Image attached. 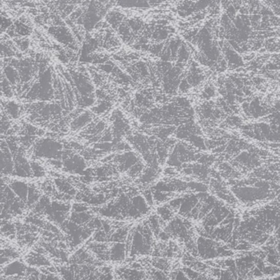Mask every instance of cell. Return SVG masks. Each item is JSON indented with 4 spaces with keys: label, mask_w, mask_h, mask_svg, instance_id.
Returning a JSON list of instances; mask_svg holds the SVG:
<instances>
[{
    "label": "cell",
    "mask_w": 280,
    "mask_h": 280,
    "mask_svg": "<svg viewBox=\"0 0 280 280\" xmlns=\"http://www.w3.org/2000/svg\"><path fill=\"white\" fill-rule=\"evenodd\" d=\"M34 155L46 159L62 158L63 145L52 138L41 139L34 146Z\"/></svg>",
    "instance_id": "cell-1"
},
{
    "label": "cell",
    "mask_w": 280,
    "mask_h": 280,
    "mask_svg": "<svg viewBox=\"0 0 280 280\" xmlns=\"http://www.w3.org/2000/svg\"><path fill=\"white\" fill-rule=\"evenodd\" d=\"M153 244L145 237L140 227L134 228L132 249L130 255H148L152 253Z\"/></svg>",
    "instance_id": "cell-2"
},
{
    "label": "cell",
    "mask_w": 280,
    "mask_h": 280,
    "mask_svg": "<svg viewBox=\"0 0 280 280\" xmlns=\"http://www.w3.org/2000/svg\"><path fill=\"white\" fill-rule=\"evenodd\" d=\"M14 167V157L11 152L6 141L3 138L1 142V168L3 175L13 174Z\"/></svg>",
    "instance_id": "cell-3"
},
{
    "label": "cell",
    "mask_w": 280,
    "mask_h": 280,
    "mask_svg": "<svg viewBox=\"0 0 280 280\" xmlns=\"http://www.w3.org/2000/svg\"><path fill=\"white\" fill-rule=\"evenodd\" d=\"M141 159L137 154L130 151L114 156V161L117 165V170L121 172H128Z\"/></svg>",
    "instance_id": "cell-4"
},
{
    "label": "cell",
    "mask_w": 280,
    "mask_h": 280,
    "mask_svg": "<svg viewBox=\"0 0 280 280\" xmlns=\"http://www.w3.org/2000/svg\"><path fill=\"white\" fill-rule=\"evenodd\" d=\"M27 266L20 261L11 262L6 266H1V277L0 278L9 276H19L22 279H25Z\"/></svg>",
    "instance_id": "cell-5"
},
{
    "label": "cell",
    "mask_w": 280,
    "mask_h": 280,
    "mask_svg": "<svg viewBox=\"0 0 280 280\" xmlns=\"http://www.w3.org/2000/svg\"><path fill=\"white\" fill-rule=\"evenodd\" d=\"M63 168L64 170L70 173H80L84 171L87 168V164L83 157L78 155H72L64 159L63 162Z\"/></svg>",
    "instance_id": "cell-6"
},
{
    "label": "cell",
    "mask_w": 280,
    "mask_h": 280,
    "mask_svg": "<svg viewBox=\"0 0 280 280\" xmlns=\"http://www.w3.org/2000/svg\"><path fill=\"white\" fill-rule=\"evenodd\" d=\"M127 256L125 243H113L109 247V261L123 262Z\"/></svg>",
    "instance_id": "cell-7"
},
{
    "label": "cell",
    "mask_w": 280,
    "mask_h": 280,
    "mask_svg": "<svg viewBox=\"0 0 280 280\" xmlns=\"http://www.w3.org/2000/svg\"><path fill=\"white\" fill-rule=\"evenodd\" d=\"M74 83L81 95H92L94 87L84 75L79 74L75 76Z\"/></svg>",
    "instance_id": "cell-8"
},
{
    "label": "cell",
    "mask_w": 280,
    "mask_h": 280,
    "mask_svg": "<svg viewBox=\"0 0 280 280\" xmlns=\"http://www.w3.org/2000/svg\"><path fill=\"white\" fill-rule=\"evenodd\" d=\"M26 262L30 266L34 267H46L51 266L50 261L44 255V254L38 253L35 251L26 256Z\"/></svg>",
    "instance_id": "cell-9"
},
{
    "label": "cell",
    "mask_w": 280,
    "mask_h": 280,
    "mask_svg": "<svg viewBox=\"0 0 280 280\" xmlns=\"http://www.w3.org/2000/svg\"><path fill=\"white\" fill-rule=\"evenodd\" d=\"M93 118H94V115L91 112L87 111L81 113L80 115L76 116L74 117V119L71 122V129L72 131H77L81 128H84L90 123H92Z\"/></svg>",
    "instance_id": "cell-10"
},
{
    "label": "cell",
    "mask_w": 280,
    "mask_h": 280,
    "mask_svg": "<svg viewBox=\"0 0 280 280\" xmlns=\"http://www.w3.org/2000/svg\"><path fill=\"white\" fill-rule=\"evenodd\" d=\"M116 274L119 275L117 278H126V279H143V278H147L144 271H142L138 269H134V268L118 269Z\"/></svg>",
    "instance_id": "cell-11"
},
{
    "label": "cell",
    "mask_w": 280,
    "mask_h": 280,
    "mask_svg": "<svg viewBox=\"0 0 280 280\" xmlns=\"http://www.w3.org/2000/svg\"><path fill=\"white\" fill-rule=\"evenodd\" d=\"M9 187L12 188L15 194L18 196L23 202H27V196H28V190H29V186L27 185L26 183L23 181H11L9 184Z\"/></svg>",
    "instance_id": "cell-12"
},
{
    "label": "cell",
    "mask_w": 280,
    "mask_h": 280,
    "mask_svg": "<svg viewBox=\"0 0 280 280\" xmlns=\"http://www.w3.org/2000/svg\"><path fill=\"white\" fill-rule=\"evenodd\" d=\"M93 217H94L93 214L91 212H89V210L79 213L72 211L69 221L76 223L79 225H86L91 221Z\"/></svg>",
    "instance_id": "cell-13"
},
{
    "label": "cell",
    "mask_w": 280,
    "mask_h": 280,
    "mask_svg": "<svg viewBox=\"0 0 280 280\" xmlns=\"http://www.w3.org/2000/svg\"><path fill=\"white\" fill-rule=\"evenodd\" d=\"M42 197V192L41 190L34 185V184H30L29 190H28V196H27V206L30 208L34 207L35 204L39 202V199Z\"/></svg>",
    "instance_id": "cell-14"
},
{
    "label": "cell",
    "mask_w": 280,
    "mask_h": 280,
    "mask_svg": "<svg viewBox=\"0 0 280 280\" xmlns=\"http://www.w3.org/2000/svg\"><path fill=\"white\" fill-rule=\"evenodd\" d=\"M131 202L140 211L141 214H143V215L148 214L150 212V206H149L147 201L145 199L144 196H141V195H136V196H133L132 198Z\"/></svg>",
    "instance_id": "cell-15"
},
{
    "label": "cell",
    "mask_w": 280,
    "mask_h": 280,
    "mask_svg": "<svg viewBox=\"0 0 280 280\" xmlns=\"http://www.w3.org/2000/svg\"><path fill=\"white\" fill-rule=\"evenodd\" d=\"M56 188H58V191L62 193L68 194L70 196H75L76 194V190L72 187V184L66 180L60 179L57 178L54 182Z\"/></svg>",
    "instance_id": "cell-16"
},
{
    "label": "cell",
    "mask_w": 280,
    "mask_h": 280,
    "mask_svg": "<svg viewBox=\"0 0 280 280\" xmlns=\"http://www.w3.org/2000/svg\"><path fill=\"white\" fill-rule=\"evenodd\" d=\"M54 36L56 39H58V42H62L65 45L72 43L73 42V38L71 35L70 32L65 28V27H60L58 29L54 30L53 31Z\"/></svg>",
    "instance_id": "cell-17"
},
{
    "label": "cell",
    "mask_w": 280,
    "mask_h": 280,
    "mask_svg": "<svg viewBox=\"0 0 280 280\" xmlns=\"http://www.w3.org/2000/svg\"><path fill=\"white\" fill-rule=\"evenodd\" d=\"M128 233H129V229L127 227H121L119 229L113 232V234L109 237V242H113V243H124L127 240Z\"/></svg>",
    "instance_id": "cell-18"
},
{
    "label": "cell",
    "mask_w": 280,
    "mask_h": 280,
    "mask_svg": "<svg viewBox=\"0 0 280 280\" xmlns=\"http://www.w3.org/2000/svg\"><path fill=\"white\" fill-rule=\"evenodd\" d=\"M21 113L20 105H17L14 101H10L6 104V115L11 118L17 119Z\"/></svg>",
    "instance_id": "cell-19"
},
{
    "label": "cell",
    "mask_w": 280,
    "mask_h": 280,
    "mask_svg": "<svg viewBox=\"0 0 280 280\" xmlns=\"http://www.w3.org/2000/svg\"><path fill=\"white\" fill-rule=\"evenodd\" d=\"M5 72L6 78L10 82L11 84L13 85V86L17 84L21 79L20 73L13 66L7 67L5 68Z\"/></svg>",
    "instance_id": "cell-20"
},
{
    "label": "cell",
    "mask_w": 280,
    "mask_h": 280,
    "mask_svg": "<svg viewBox=\"0 0 280 280\" xmlns=\"http://www.w3.org/2000/svg\"><path fill=\"white\" fill-rule=\"evenodd\" d=\"M151 265L155 269H159V270H163V271L169 270V267H170V263H169V261L167 259L161 257L153 258L152 261H151Z\"/></svg>",
    "instance_id": "cell-21"
},
{
    "label": "cell",
    "mask_w": 280,
    "mask_h": 280,
    "mask_svg": "<svg viewBox=\"0 0 280 280\" xmlns=\"http://www.w3.org/2000/svg\"><path fill=\"white\" fill-rule=\"evenodd\" d=\"M145 165L143 161H139L136 165H134L128 171V175L132 177H136L143 174L144 171Z\"/></svg>",
    "instance_id": "cell-22"
},
{
    "label": "cell",
    "mask_w": 280,
    "mask_h": 280,
    "mask_svg": "<svg viewBox=\"0 0 280 280\" xmlns=\"http://www.w3.org/2000/svg\"><path fill=\"white\" fill-rule=\"evenodd\" d=\"M123 18H124V16H123L121 13L113 11V12H111V13H109V15H108L107 21L109 22L114 28H116V27H119L120 22L123 20Z\"/></svg>",
    "instance_id": "cell-23"
},
{
    "label": "cell",
    "mask_w": 280,
    "mask_h": 280,
    "mask_svg": "<svg viewBox=\"0 0 280 280\" xmlns=\"http://www.w3.org/2000/svg\"><path fill=\"white\" fill-rule=\"evenodd\" d=\"M30 164H31V170H32V174L34 177H42L45 176L46 171L42 165L37 162H33V161H31Z\"/></svg>",
    "instance_id": "cell-24"
},
{
    "label": "cell",
    "mask_w": 280,
    "mask_h": 280,
    "mask_svg": "<svg viewBox=\"0 0 280 280\" xmlns=\"http://www.w3.org/2000/svg\"><path fill=\"white\" fill-rule=\"evenodd\" d=\"M111 107V103H109V101H104L99 103V105L95 106L93 108L92 112L96 114H101L105 113V111L109 110V108Z\"/></svg>",
    "instance_id": "cell-25"
},
{
    "label": "cell",
    "mask_w": 280,
    "mask_h": 280,
    "mask_svg": "<svg viewBox=\"0 0 280 280\" xmlns=\"http://www.w3.org/2000/svg\"><path fill=\"white\" fill-rule=\"evenodd\" d=\"M128 25L132 31L136 32L143 28V23L139 19H131L128 21Z\"/></svg>",
    "instance_id": "cell-26"
},
{
    "label": "cell",
    "mask_w": 280,
    "mask_h": 280,
    "mask_svg": "<svg viewBox=\"0 0 280 280\" xmlns=\"http://www.w3.org/2000/svg\"><path fill=\"white\" fill-rule=\"evenodd\" d=\"M143 196H144L145 199L147 201L149 206H153L154 203H155L154 196H153L152 189H148L147 190V191H145L144 193H143Z\"/></svg>",
    "instance_id": "cell-27"
},
{
    "label": "cell",
    "mask_w": 280,
    "mask_h": 280,
    "mask_svg": "<svg viewBox=\"0 0 280 280\" xmlns=\"http://www.w3.org/2000/svg\"><path fill=\"white\" fill-rule=\"evenodd\" d=\"M72 211L74 212H84V211H87V210H90L88 206H86V205L81 204V203H75V204L72 205Z\"/></svg>",
    "instance_id": "cell-28"
},
{
    "label": "cell",
    "mask_w": 280,
    "mask_h": 280,
    "mask_svg": "<svg viewBox=\"0 0 280 280\" xmlns=\"http://www.w3.org/2000/svg\"><path fill=\"white\" fill-rule=\"evenodd\" d=\"M30 42L28 39H21L20 42H17L19 48L21 49L23 51L27 50V48L29 47Z\"/></svg>",
    "instance_id": "cell-29"
},
{
    "label": "cell",
    "mask_w": 280,
    "mask_h": 280,
    "mask_svg": "<svg viewBox=\"0 0 280 280\" xmlns=\"http://www.w3.org/2000/svg\"><path fill=\"white\" fill-rule=\"evenodd\" d=\"M266 2H267L268 5H270V7L276 8V9H280V0H266Z\"/></svg>",
    "instance_id": "cell-30"
}]
</instances>
